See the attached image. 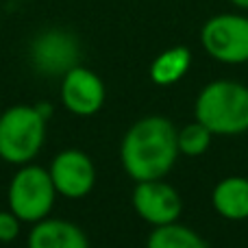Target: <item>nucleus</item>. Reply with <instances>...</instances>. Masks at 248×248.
Segmentation results:
<instances>
[{
  "label": "nucleus",
  "mask_w": 248,
  "mask_h": 248,
  "mask_svg": "<svg viewBox=\"0 0 248 248\" xmlns=\"http://www.w3.org/2000/svg\"><path fill=\"white\" fill-rule=\"evenodd\" d=\"M214 209L227 220H248V179L227 176L214 187Z\"/></svg>",
  "instance_id": "obj_11"
},
{
  "label": "nucleus",
  "mask_w": 248,
  "mask_h": 248,
  "mask_svg": "<svg viewBox=\"0 0 248 248\" xmlns=\"http://www.w3.org/2000/svg\"><path fill=\"white\" fill-rule=\"evenodd\" d=\"M179 128L163 116L141 118L126 131L120 159L133 181L163 179L179 157Z\"/></svg>",
  "instance_id": "obj_1"
},
{
  "label": "nucleus",
  "mask_w": 248,
  "mask_h": 248,
  "mask_svg": "<svg viewBox=\"0 0 248 248\" xmlns=\"http://www.w3.org/2000/svg\"><path fill=\"white\" fill-rule=\"evenodd\" d=\"M31 59L33 65L44 74H61L77 65L78 44L70 33L61 29L44 31L31 44Z\"/></svg>",
  "instance_id": "obj_9"
},
{
  "label": "nucleus",
  "mask_w": 248,
  "mask_h": 248,
  "mask_svg": "<svg viewBox=\"0 0 248 248\" xmlns=\"http://www.w3.org/2000/svg\"><path fill=\"white\" fill-rule=\"evenodd\" d=\"M133 207L144 222L153 227L176 222L183 211V201L172 185L155 181H137L133 189Z\"/></svg>",
  "instance_id": "obj_6"
},
{
  "label": "nucleus",
  "mask_w": 248,
  "mask_h": 248,
  "mask_svg": "<svg viewBox=\"0 0 248 248\" xmlns=\"http://www.w3.org/2000/svg\"><path fill=\"white\" fill-rule=\"evenodd\" d=\"M201 44L211 59L237 65L248 61V17L242 13H218L201 29Z\"/></svg>",
  "instance_id": "obj_5"
},
{
  "label": "nucleus",
  "mask_w": 248,
  "mask_h": 248,
  "mask_svg": "<svg viewBox=\"0 0 248 248\" xmlns=\"http://www.w3.org/2000/svg\"><path fill=\"white\" fill-rule=\"evenodd\" d=\"M194 116L214 135H242L248 131V87L235 81H214L201 90Z\"/></svg>",
  "instance_id": "obj_2"
},
{
  "label": "nucleus",
  "mask_w": 248,
  "mask_h": 248,
  "mask_svg": "<svg viewBox=\"0 0 248 248\" xmlns=\"http://www.w3.org/2000/svg\"><path fill=\"white\" fill-rule=\"evenodd\" d=\"M235 7H240V9H248V0H231Z\"/></svg>",
  "instance_id": "obj_16"
},
{
  "label": "nucleus",
  "mask_w": 248,
  "mask_h": 248,
  "mask_svg": "<svg viewBox=\"0 0 248 248\" xmlns=\"http://www.w3.org/2000/svg\"><path fill=\"white\" fill-rule=\"evenodd\" d=\"M29 248H90L87 237L77 224L44 218L29 233Z\"/></svg>",
  "instance_id": "obj_10"
},
{
  "label": "nucleus",
  "mask_w": 248,
  "mask_h": 248,
  "mask_svg": "<svg viewBox=\"0 0 248 248\" xmlns=\"http://www.w3.org/2000/svg\"><path fill=\"white\" fill-rule=\"evenodd\" d=\"M61 103L74 116H96L105 105L103 78L92 70L74 65L61 78Z\"/></svg>",
  "instance_id": "obj_8"
},
{
  "label": "nucleus",
  "mask_w": 248,
  "mask_h": 248,
  "mask_svg": "<svg viewBox=\"0 0 248 248\" xmlns=\"http://www.w3.org/2000/svg\"><path fill=\"white\" fill-rule=\"evenodd\" d=\"M211 137H214V133L198 120L192 124H185V126L176 133L179 153L185 155V157H201L211 146Z\"/></svg>",
  "instance_id": "obj_14"
},
{
  "label": "nucleus",
  "mask_w": 248,
  "mask_h": 248,
  "mask_svg": "<svg viewBox=\"0 0 248 248\" xmlns=\"http://www.w3.org/2000/svg\"><path fill=\"white\" fill-rule=\"evenodd\" d=\"M146 248H207V244L194 229L179 222H170L153 229Z\"/></svg>",
  "instance_id": "obj_13"
},
{
  "label": "nucleus",
  "mask_w": 248,
  "mask_h": 248,
  "mask_svg": "<svg viewBox=\"0 0 248 248\" xmlns=\"http://www.w3.org/2000/svg\"><path fill=\"white\" fill-rule=\"evenodd\" d=\"M20 222L22 220L9 211H0V242H13L20 233Z\"/></svg>",
  "instance_id": "obj_15"
},
{
  "label": "nucleus",
  "mask_w": 248,
  "mask_h": 248,
  "mask_svg": "<svg viewBox=\"0 0 248 248\" xmlns=\"http://www.w3.org/2000/svg\"><path fill=\"white\" fill-rule=\"evenodd\" d=\"M57 189L50 179V172L42 166H22L13 174L7 189L9 209L22 222H39L48 218L55 207Z\"/></svg>",
  "instance_id": "obj_4"
},
{
  "label": "nucleus",
  "mask_w": 248,
  "mask_h": 248,
  "mask_svg": "<svg viewBox=\"0 0 248 248\" xmlns=\"http://www.w3.org/2000/svg\"><path fill=\"white\" fill-rule=\"evenodd\" d=\"M50 179L55 183L57 194L65 198H83L94 189L96 168L94 161L83 150L65 148L52 159Z\"/></svg>",
  "instance_id": "obj_7"
},
{
  "label": "nucleus",
  "mask_w": 248,
  "mask_h": 248,
  "mask_svg": "<svg viewBox=\"0 0 248 248\" xmlns=\"http://www.w3.org/2000/svg\"><path fill=\"white\" fill-rule=\"evenodd\" d=\"M46 120L37 105L9 107L0 116V159L16 166L33 161L46 140Z\"/></svg>",
  "instance_id": "obj_3"
},
{
  "label": "nucleus",
  "mask_w": 248,
  "mask_h": 248,
  "mask_svg": "<svg viewBox=\"0 0 248 248\" xmlns=\"http://www.w3.org/2000/svg\"><path fill=\"white\" fill-rule=\"evenodd\" d=\"M189 65H192V52L185 46H172L163 50L161 55L155 57L150 63V78L155 85H174L187 74Z\"/></svg>",
  "instance_id": "obj_12"
}]
</instances>
